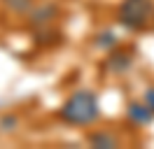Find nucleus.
<instances>
[{"instance_id":"nucleus-2","label":"nucleus","mask_w":154,"mask_h":149,"mask_svg":"<svg viewBox=\"0 0 154 149\" xmlns=\"http://www.w3.org/2000/svg\"><path fill=\"white\" fill-rule=\"evenodd\" d=\"M152 17H154L152 0H124L117 12L119 23L128 30H140L143 26H147V21Z\"/></svg>"},{"instance_id":"nucleus-3","label":"nucleus","mask_w":154,"mask_h":149,"mask_svg":"<svg viewBox=\"0 0 154 149\" xmlns=\"http://www.w3.org/2000/svg\"><path fill=\"white\" fill-rule=\"evenodd\" d=\"M58 14V9H56V5H51V2H45V5H40V7H35V9H30V23L33 26H42V23H49L51 19Z\"/></svg>"},{"instance_id":"nucleus-4","label":"nucleus","mask_w":154,"mask_h":149,"mask_svg":"<svg viewBox=\"0 0 154 149\" xmlns=\"http://www.w3.org/2000/svg\"><path fill=\"white\" fill-rule=\"evenodd\" d=\"M128 119L133 123H149L154 119V110L149 105H140V102H131L128 105Z\"/></svg>"},{"instance_id":"nucleus-10","label":"nucleus","mask_w":154,"mask_h":149,"mask_svg":"<svg viewBox=\"0 0 154 149\" xmlns=\"http://www.w3.org/2000/svg\"><path fill=\"white\" fill-rule=\"evenodd\" d=\"M145 102L154 110V89H147V93H145Z\"/></svg>"},{"instance_id":"nucleus-7","label":"nucleus","mask_w":154,"mask_h":149,"mask_svg":"<svg viewBox=\"0 0 154 149\" xmlns=\"http://www.w3.org/2000/svg\"><path fill=\"white\" fill-rule=\"evenodd\" d=\"M2 5L12 9L14 14H26L33 9V0H2Z\"/></svg>"},{"instance_id":"nucleus-6","label":"nucleus","mask_w":154,"mask_h":149,"mask_svg":"<svg viewBox=\"0 0 154 149\" xmlns=\"http://www.w3.org/2000/svg\"><path fill=\"white\" fill-rule=\"evenodd\" d=\"M128 65H131V56H126V54H110L105 68H107V70H112L115 74H124L126 70H128Z\"/></svg>"},{"instance_id":"nucleus-9","label":"nucleus","mask_w":154,"mask_h":149,"mask_svg":"<svg viewBox=\"0 0 154 149\" xmlns=\"http://www.w3.org/2000/svg\"><path fill=\"white\" fill-rule=\"evenodd\" d=\"M115 42H117V37H112V33H103V35L96 40L98 47H107V44H115Z\"/></svg>"},{"instance_id":"nucleus-5","label":"nucleus","mask_w":154,"mask_h":149,"mask_svg":"<svg viewBox=\"0 0 154 149\" xmlns=\"http://www.w3.org/2000/svg\"><path fill=\"white\" fill-rule=\"evenodd\" d=\"M89 144L91 147H100V149H112L117 147L119 142L112 133H107V130H98V133H91L89 135Z\"/></svg>"},{"instance_id":"nucleus-8","label":"nucleus","mask_w":154,"mask_h":149,"mask_svg":"<svg viewBox=\"0 0 154 149\" xmlns=\"http://www.w3.org/2000/svg\"><path fill=\"white\" fill-rule=\"evenodd\" d=\"M17 128V117H2L0 119V130H14Z\"/></svg>"},{"instance_id":"nucleus-1","label":"nucleus","mask_w":154,"mask_h":149,"mask_svg":"<svg viewBox=\"0 0 154 149\" xmlns=\"http://www.w3.org/2000/svg\"><path fill=\"white\" fill-rule=\"evenodd\" d=\"M98 117H100L98 98H96V93L89 91V89L75 91L58 110V119L70 123V126H87V123H94Z\"/></svg>"}]
</instances>
